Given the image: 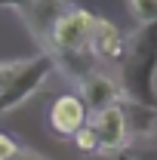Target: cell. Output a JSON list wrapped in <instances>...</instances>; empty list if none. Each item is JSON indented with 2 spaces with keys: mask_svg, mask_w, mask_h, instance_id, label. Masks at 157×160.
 Instances as JSON below:
<instances>
[{
  "mask_svg": "<svg viewBox=\"0 0 157 160\" xmlns=\"http://www.w3.org/2000/svg\"><path fill=\"white\" fill-rule=\"evenodd\" d=\"M123 74L120 89L123 99L157 108V22L139 28L133 40H126V56H123Z\"/></svg>",
  "mask_w": 157,
  "mask_h": 160,
  "instance_id": "cell-1",
  "label": "cell"
},
{
  "mask_svg": "<svg viewBox=\"0 0 157 160\" xmlns=\"http://www.w3.org/2000/svg\"><path fill=\"white\" fill-rule=\"evenodd\" d=\"M53 68H56L53 56H34V59L13 62L9 80H6L3 89H0V114H6V111L25 105V102L46 83V77L53 74Z\"/></svg>",
  "mask_w": 157,
  "mask_h": 160,
  "instance_id": "cell-2",
  "label": "cell"
},
{
  "mask_svg": "<svg viewBox=\"0 0 157 160\" xmlns=\"http://www.w3.org/2000/svg\"><path fill=\"white\" fill-rule=\"evenodd\" d=\"M96 19L89 9H80V6H71L65 16H62L53 31H49V40L53 46L65 52V56H83L89 52V43H93V31H96Z\"/></svg>",
  "mask_w": 157,
  "mask_h": 160,
  "instance_id": "cell-3",
  "label": "cell"
},
{
  "mask_svg": "<svg viewBox=\"0 0 157 160\" xmlns=\"http://www.w3.org/2000/svg\"><path fill=\"white\" fill-rule=\"evenodd\" d=\"M89 126L96 129L99 136V148L105 154H114V151H123L126 142H129V126H126V111L123 105H111L105 111H96L89 117Z\"/></svg>",
  "mask_w": 157,
  "mask_h": 160,
  "instance_id": "cell-4",
  "label": "cell"
},
{
  "mask_svg": "<svg viewBox=\"0 0 157 160\" xmlns=\"http://www.w3.org/2000/svg\"><path fill=\"white\" fill-rule=\"evenodd\" d=\"M80 99H83V105H86L89 114H96V111H105V108H111V105H120L123 89H120V83L111 77V74H105V71H89L86 77L80 80Z\"/></svg>",
  "mask_w": 157,
  "mask_h": 160,
  "instance_id": "cell-5",
  "label": "cell"
},
{
  "mask_svg": "<svg viewBox=\"0 0 157 160\" xmlns=\"http://www.w3.org/2000/svg\"><path fill=\"white\" fill-rule=\"evenodd\" d=\"M86 105L80 96H59V99L53 102V108H49V129L62 136V139H71L74 132H77L80 126H86L89 120H86Z\"/></svg>",
  "mask_w": 157,
  "mask_h": 160,
  "instance_id": "cell-6",
  "label": "cell"
},
{
  "mask_svg": "<svg viewBox=\"0 0 157 160\" xmlns=\"http://www.w3.org/2000/svg\"><path fill=\"white\" fill-rule=\"evenodd\" d=\"M89 52L102 62H123V56H126V37H123V31L108 19H96Z\"/></svg>",
  "mask_w": 157,
  "mask_h": 160,
  "instance_id": "cell-7",
  "label": "cell"
},
{
  "mask_svg": "<svg viewBox=\"0 0 157 160\" xmlns=\"http://www.w3.org/2000/svg\"><path fill=\"white\" fill-rule=\"evenodd\" d=\"M123 111H126L129 136H151V132H157V108L129 102V108H123Z\"/></svg>",
  "mask_w": 157,
  "mask_h": 160,
  "instance_id": "cell-8",
  "label": "cell"
},
{
  "mask_svg": "<svg viewBox=\"0 0 157 160\" xmlns=\"http://www.w3.org/2000/svg\"><path fill=\"white\" fill-rule=\"evenodd\" d=\"M71 6H65V0H34L31 3V19L37 22V25H43L46 31H53V25L68 12Z\"/></svg>",
  "mask_w": 157,
  "mask_h": 160,
  "instance_id": "cell-9",
  "label": "cell"
},
{
  "mask_svg": "<svg viewBox=\"0 0 157 160\" xmlns=\"http://www.w3.org/2000/svg\"><path fill=\"white\" fill-rule=\"evenodd\" d=\"M126 9H129V16L139 22V28L157 22V0H126Z\"/></svg>",
  "mask_w": 157,
  "mask_h": 160,
  "instance_id": "cell-10",
  "label": "cell"
},
{
  "mask_svg": "<svg viewBox=\"0 0 157 160\" xmlns=\"http://www.w3.org/2000/svg\"><path fill=\"white\" fill-rule=\"evenodd\" d=\"M71 139H74V145H77L80 154H102V148H99V136H96V129H93L89 123H86V126H80Z\"/></svg>",
  "mask_w": 157,
  "mask_h": 160,
  "instance_id": "cell-11",
  "label": "cell"
},
{
  "mask_svg": "<svg viewBox=\"0 0 157 160\" xmlns=\"http://www.w3.org/2000/svg\"><path fill=\"white\" fill-rule=\"evenodd\" d=\"M22 154V148L16 145L13 136H6V132H0V160H16Z\"/></svg>",
  "mask_w": 157,
  "mask_h": 160,
  "instance_id": "cell-12",
  "label": "cell"
},
{
  "mask_svg": "<svg viewBox=\"0 0 157 160\" xmlns=\"http://www.w3.org/2000/svg\"><path fill=\"white\" fill-rule=\"evenodd\" d=\"M129 160H157V148H139L129 154Z\"/></svg>",
  "mask_w": 157,
  "mask_h": 160,
  "instance_id": "cell-13",
  "label": "cell"
},
{
  "mask_svg": "<svg viewBox=\"0 0 157 160\" xmlns=\"http://www.w3.org/2000/svg\"><path fill=\"white\" fill-rule=\"evenodd\" d=\"M9 71H13V62H9V65H0V89H3V83L9 80Z\"/></svg>",
  "mask_w": 157,
  "mask_h": 160,
  "instance_id": "cell-14",
  "label": "cell"
},
{
  "mask_svg": "<svg viewBox=\"0 0 157 160\" xmlns=\"http://www.w3.org/2000/svg\"><path fill=\"white\" fill-rule=\"evenodd\" d=\"M34 0H0V6H31Z\"/></svg>",
  "mask_w": 157,
  "mask_h": 160,
  "instance_id": "cell-15",
  "label": "cell"
}]
</instances>
